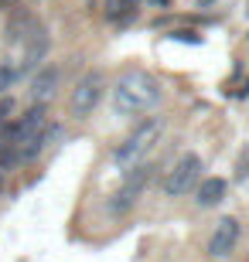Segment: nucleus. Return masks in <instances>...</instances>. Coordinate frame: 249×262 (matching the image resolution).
I'll return each instance as SVG.
<instances>
[{
  "label": "nucleus",
  "instance_id": "nucleus-1",
  "mask_svg": "<svg viewBox=\"0 0 249 262\" xmlns=\"http://www.w3.org/2000/svg\"><path fill=\"white\" fill-rule=\"evenodd\" d=\"M161 106V82L144 72V68H130L116 78L113 85V109L120 116H144L150 109Z\"/></svg>",
  "mask_w": 249,
  "mask_h": 262
},
{
  "label": "nucleus",
  "instance_id": "nucleus-2",
  "mask_svg": "<svg viewBox=\"0 0 249 262\" xmlns=\"http://www.w3.org/2000/svg\"><path fill=\"white\" fill-rule=\"evenodd\" d=\"M161 129H164V119L161 116H147V119H140L137 123V129L130 136H126L123 143L113 150V160L120 167H130V164H137L140 157L150 150L154 143H157V136H161Z\"/></svg>",
  "mask_w": 249,
  "mask_h": 262
},
{
  "label": "nucleus",
  "instance_id": "nucleus-3",
  "mask_svg": "<svg viewBox=\"0 0 249 262\" xmlns=\"http://www.w3.org/2000/svg\"><path fill=\"white\" fill-rule=\"evenodd\" d=\"M150 177H154V167L150 164H130V170H126L120 191H116V194L109 198V204H106L109 214H126V211H130V208L140 201V194L147 191Z\"/></svg>",
  "mask_w": 249,
  "mask_h": 262
},
{
  "label": "nucleus",
  "instance_id": "nucleus-4",
  "mask_svg": "<svg viewBox=\"0 0 249 262\" xmlns=\"http://www.w3.org/2000/svg\"><path fill=\"white\" fill-rule=\"evenodd\" d=\"M103 92H106V75H103V72H86V75L75 82L72 96H68V109H72V116H75V119L92 116V109L99 106Z\"/></svg>",
  "mask_w": 249,
  "mask_h": 262
},
{
  "label": "nucleus",
  "instance_id": "nucleus-5",
  "mask_svg": "<svg viewBox=\"0 0 249 262\" xmlns=\"http://www.w3.org/2000/svg\"><path fill=\"white\" fill-rule=\"evenodd\" d=\"M201 177V157L198 154H181L171 164V170L164 174V194L167 198H181L188 194Z\"/></svg>",
  "mask_w": 249,
  "mask_h": 262
},
{
  "label": "nucleus",
  "instance_id": "nucleus-6",
  "mask_svg": "<svg viewBox=\"0 0 249 262\" xmlns=\"http://www.w3.org/2000/svg\"><path fill=\"white\" fill-rule=\"evenodd\" d=\"M236 242H239V222H236V218H222V222L215 225L212 238H208V255L212 259H225V255L236 249Z\"/></svg>",
  "mask_w": 249,
  "mask_h": 262
},
{
  "label": "nucleus",
  "instance_id": "nucleus-7",
  "mask_svg": "<svg viewBox=\"0 0 249 262\" xmlns=\"http://www.w3.org/2000/svg\"><path fill=\"white\" fill-rule=\"evenodd\" d=\"M45 55H48V34H45V28L34 20V24H31V31L24 34V58H21L17 72H31V68L38 65Z\"/></svg>",
  "mask_w": 249,
  "mask_h": 262
},
{
  "label": "nucleus",
  "instance_id": "nucleus-8",
  "mask_svg": "<svg viewBox=\"0 0 249 262\" xmlns=\"http://www.w3.org/2000/svg\"><path fill=\"white\" fill-rule=\"evenodd\" d=\"M191 191H195V204L198 208H215V204H222L229 184H225V177H198V184Z\"/></svg>",
  "mask_w": 249,
  "mask_h": 262
},
{
  "label": "nucleus",
  "instance_id": "nucleus-9",
  "mask_svg": "<svg viewBox=\"0 0 249 262\" xmlns=\"http://www.w3.org/2000/svg\"><path fill=\"white\" fill-rule=\"evenodd\" d=\"M55 92H58V68L55 65L38 68V75L31 78V99L41 102V106H48L51 99H55Z\"/></svg>",
  "mask_w": 249,
  "mask_h": 262
},
{
  "label": "nucleus",
  "instance_id": "nucleus-10",
  "mask_svg": "<svg viewBox=\"0 0 249 262\" xmlns=\"http://www.w3.org/2000/svg\"><path fill=\"white\" fill-rule=\"evenodd\" d=\"M106 4H109L106 7V17L113 20V24H120V28H126L137 17V0H106Z\"/></svg>",
  "mask_w": 249,
  "mask_h": 262
},
{
  "label": "nucleus",
  "instance_id": "nucleus-11",
  "mask_svg": "<svg viewBox=\"0 0 249 262\" xmlns=\"http://www.w3.org/2000/svg\"><path fill=\"white\" fill-rule=\"evenodd\" d=\"M17 75H21L17 65H4V68H0V92H7V89L17 82Z\"/></svg>",
  "mask_w": 249,
  "mask_h": 262
},
{
  "label": "nucleus",
  "instance_id": "nucleus-12",
  "mask_svg": "<svg viewBox=\"0 0 249 262\" xmlns=\"http://www.w3.org/2000/svg\"><path fill=\"white\" fill-rule=\"evenodd\" d=\"M10 113H14V99H10V96H4V99H0V123H7V119H10Z\"/></svg>",
  "mask_w": 249,
  "mask_h": 262
},
{
  "label": "nucleus",
  "instance_id": "nucleus-13",
  "mask_svg": "<svg viewBox=\"0 0 249 262\" xmlns=\"http://www.w3.org/2000/svg\"><path fill=\"white\" fill-rule=\"evenodd\" d=\"M0 194H4V170H0Z\"/></svg>",
  "mask_w": 249,
  "mask_h": 262
}]
</instances>
